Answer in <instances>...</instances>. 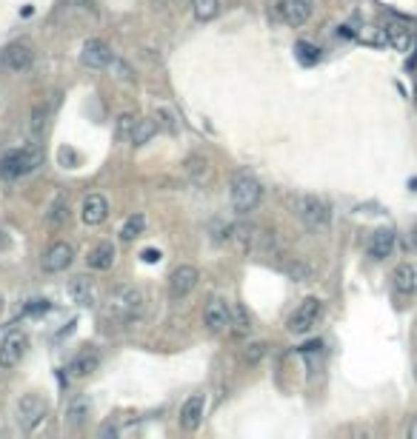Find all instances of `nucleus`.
<instances>
[{
	"instance_id": "nucleus-25",
	"label": "nucleus",
	"mask_w": 417,
	"mask_h": 439,
	"mask_svg": "<svg viewBox=\"0 0 417 439\" xmlns=\"http://www.w3.org/2000/svg\"><path fill=\"white\" fill-rule=\"evenodd\" d=\"M191 15L200 23H208L221 15V0H191Z\"/></svg>"
},
{
	"instance_id": "nucleus-11",
	"label": "nucleus",
	"mask_w": 417,
	"mask_h": 439,
	"mask_svg": "<svg viewBox=\"0 0 417 439\" xmlns=\"http://www.w3.org/2000/svg\"><path fill=\"white\" fill-rule=\"evenodd\" d=\"M43 416H46V402L38 394L21 396V402H18V425L23 430H35L43 422Z\"/></svg>"
},
{
	"instance_id": "nucleus-16",
	"label": "nucleus",
	"mask_w": 417,
	"mask_h": 439,
	"mask_svg": "<svg viewBox=\"0 0 417 439\" xmlns=\"http://www.w3.org/2000/svg\"><path fill=\"white\" fill-rule=\"evenodd\" d=\"M394 291L403 297H414L417 294V263H400L391 274Z\"/></svg>"
},
{
	"instance_id": "nucleus-10",
	"label": "nucleus",
	"mask_w": 417,
	"mask_h": 439,
	"mask_svg": "<svg viewBox=\"0 0 417 439\" xmlns=\"http://www.w3.org/2000/svg\"><path fill=\"white\" fill-rule=\"evenodd\" d=\"M200 283V271L194 266H177L169 277V297L177 303V300H186Z\"/></svg>"
},
{
	"instance_id": "nucleus-36",
	"label": "nucleus",
	"mask_w": 417,
	"mask_h": 439,
	"mask_svg": "<svg viewBox=\"0 0 417 439\" xmlns=\"http://www.w3.org/2000/svg\"><path fill=\"white\" fill-rule=\"evenodd\" d=\"M106 69H109V72H112V77H115V80H120V83H132V80H134V72H132V69H129V63H123L120 58H112V63H109Z\"/></svg>"
},
{
	"instance_id": "nucleus-8",
	"label": "nucleus",
	"mask_w": 417,
	"mask_h": 439,
	"mask_svg": "<svg viewBox=\"0 0 417 439\" xmlns=\"http://www.w3.org/2000/svg\"><path fill=\"white\" fill-rule=\"evenodd\" d=\"M203 323H206V328L212 334L229 331V325H232V305L226 300H221V297H212L203 305Z\"/></svg>"
},
{
	"instance_id": "nucleus-21",
	"label": "nucleus",
	"mask_w": 417,
	"mask_h": 439,
	"mask_svg": "<svg viewBox=\"0 0 417 439\" xmlns=\"http://www.w3.org/2000/svg\"><path fill=\"white\" fill-rule=\"evenodd\" d=\"M383 29H386V46H391L394 52H408V49H411L414 35H411V29H408L406 23L391 21V23H386Z\"/></svg>"
},
{
	"instance_id": "nucleus-14",
	"label": "nucleus",
	"mask_w": 417,
	"mask_h": 439,
	"mask_svg": "<svg viewBox=\"0 0 417 439\" xmlns=\"http://www.w3.org/2000/svg\"><path fill=\"white\" fill-rule=\"evenodd\" d=\"M106 217H109V200L103 194L83 197V202H80V220H83V226L95 229V226L106 223Z\"/></svg>"
},
{
	"instance_id": "nucleus-1",
	"label": "nucleus",
	"mask_w": 417,
	"mask_h": 439,
	"mask_svg": "<svg viewBox=\"0 0 417 439\" xmlns=\"http://www.w3.org/2000/svg\"><path fill=\"white\" fill-rule=\"evenodd\" d=\"M146 308V294L143 288L137 286H117L109 300H106V308H103V317L109 323H132L143 314Z\"/></svg>"
},
{
	"instance_id": "nucleus-34",
	"label": "nucleus",
	"mask_w": 417,
	"mask_h": 439,
	"mask_svg": "<svg viewBox=\"0 0 417 439\" xmlns=\"http://www.w3.org/2000/svg\"><path fill=\"white\" fill-rule=\"evenodd\" d=\"M152 117H154L157 129H163L166 134H177V120H174V114H171L169 109H154Z\"/></svg>"
},
{
	"instance_id": "nucleus-15",
	"label": "nucleus",
	"mask_w": 417,
	"mask_h": 439,
	"mask_svg": "<svg viewBox=\"0 0 417 439\" xmlns=\"http://www.w3.org/2000/svg\"><path fill=\"white\" fill-rule=\"evenodd\" d=\"M32 63H35V52H32L29 43H12V46L4 52V66H6L9 72H15V75L29 72Z\"/></svg>"
},
{
	"instance_id": "nucleus-17",
	"label": "nucleus",
	"mask_w": 417,
	"mask_h": 439,
	"mask_svg": "<svg viewBox=\"0 0 417 439\" xmlns=\"http://www.w3.org/2000/svg\"><path fill=\"white\" fill-rule=\"evenodd\" d=\"M280 18L289 26H303L312 18V0H280Z\"/></svg>"
},
{
	"instance_id": "nucleus-20",
	"label": "nucleus",
	"mask_w": 417,
	"mask_h": 439,
	"mask_svg": "<svg viewBox=\"0 0 417 439\" xmlns=\"http://www.w3.org/2000/svg\"><path fill=\"white\" fill-rule=\"evenodd\" d=\"M89 413H92V402H89L86 396H75V399H69V405H66L63 422H66V428L80 430V428L89 422Z\"/></svg>"
},
{
	"instance_id": "nucleus-44",
	"label": "nucleus",
	"mask_w": 417,
	"mask_h": 439,
	"mask_svg": "<svg viewBox=\"0 0 417 439\" xmlns=\"http://www.w3.org/2000/svg\"><path fill=\"white\" fill-rule=\"evenodd\" d=\"M414 103H417V80H414Z\"/></svg>"
},
{
	"instance_id": "nucleus-24",
	"label": "nucleus",
	"mask_w": 417,
	"mask_h": 439,
	"mask_svg": "<svg viewBox=\"0 0 417 439\" xmlns=\"http://www.w3.org/2000/svg\"><path fill=\"white\" fill-rule=\"evenodd\" d=\"M115 260H117V249H115L112 243H97V246L89 251L86 266H89L92 271H109V269L115 266Z\"/></svg>"
},
{
	"instance_id": "nucleus-42",
	"label": "nucleus",
	"mask_w": 417,
	"mask_h": 439,
	"mask_svg": "<svg viewBox=\"0 0 417 439\" xmlns=\"http://www.w3.org/2000/svg\"><path fill=\"white\" fill-rule=\"evenodd\" d=\"M66 4H78V6H83V4H92V0H66Z\"/></svg>"
},
{
	"instance_id": "nucleus-30",
	"label": "nucleus",
	"mask_w": 417,
	"mask_h": 439,
	"mask_svg": "<svg viewBox=\"0 0 417 439\" xmlns=\"http://www.w3.org/2000/svg\"><path fill=\"white\" fill-rule=\"evenodd\" d=\"M354 40H360L366 46H386V29H380V26H357L354 29Z\"/></svg>"
},
{
	"instance_id": "nucleus-12",
	"label": "nucleus",
	"mask_w": 417,
	"mask_h": 439,
	"mask_svg": "<svg viewBox=\"0 0 417 439\" xmlns=\"http://www.w3.org/2000/svg\"><path fill=\"white\" fill-rule=\"evenodd\" d=\"M112 58H115V55H112L109 43L100 40V38L86 40L83 49H80V66H86V69H106V66L112 63Z\"/></svg>"
},
{
	"instance_id": "nucleus-22",
	"label": "nucleus",
	"mask_w": 417,
	"mask_h": 439,
	"mask_svg": "<svg viewBox=\"0 0 417 439\" xmlns=\"http://www.w3.org/2000/svg\"><path fill=\"white\" fill-rule=\"evenodd\" d=\"M97 365H100V354L95 351V348H83L72 362H69V376H75V379H83V376H89L92 371H97Z\"/></svg>"
},
{
	"instance_id": "nucleus-13",
	"label": "nucleus",
	"mask_w": 417,
	"mask_h": 439,
	"mask_svg": "<svg viewBox=\"0 0 417 439\" xmlns=\"http://www.w3.org/2000/svg\"><path fill=\"white\" fill-rule=\"evenodd\" d=\"M203 416H206V394H191L183 405H180V428L183 430H197L203 425Z\"/></svg>"
},
{
	"instance_id": "nucleus-33",
	"label": "nucleus",
	"mask_w": 417,
	"mask_h": 439,
	"mask_svg": "<svg viewBox=\"0 0 417 439\" xmlns=\"http://www.w3.org/2000/svg\"><path fill=\"white\" fill-rule=\"evenodd\" d=\"M295 55H297V60H300L303 66H315V63L320 60V49H317V46H312L309 40H297Z\"/></svg>"
},
{
	"instance_id": "nucleus-43",
	"label": "nucleus",
	"mask_w": 417,
	"mask_h": 439,
	"mask_svg": "<svg viewBox=\"0 0 417 439\" xmlns=\"http://www.w3.org/2000/svg\"><path fill=\"white\" fill-rule=\"evenodd\" d=\"M411 243H414V246H417V229H414V234H411Z\"/></svg>"
},
{
	"instance_id": "nucleus-9",
	"label": "nucleus",
	"mask_w": 417,
	"mask_h": 439,
	"mask_svg": "<svg viewBox=\"0 0 417 439\" xmlns=\"http://www.w3.org/2000/svg\"><path fill=\"white\" fill-rule=\"evenodd\" d=\"M72 263H75V246H72V243H66V240L52 243V246L46 249L43 260H41V266H43V271H46V274H63Z\"/></svg>"
},
{
	"instance_id": "nucleus-6",
	"label": "nucleus",
	"mask_w": 417,
	"mask_h": 439,
	"mask_svg": "<svg viewBox=\"0 0 417 439\" xmlns=\"http://www.w3.org/2000/svg\"><path fill=\"white\" fill-rule=\"evenodd\" d=\"M320 317H323V300L306 297V300L292 311V317L286 320V331L295 334V337H303V334H309V331L320 323Z\"/></svg>"
},
{
	"instance_id": "nucleus-23",
	"label": "nucleus",
	"mask_w": 417,
	"mask_h": 439,
	"mask_svg": "<svg viewBox=\"0 0 417 439\" xmlns=\"http://www.w3.org/2000/svg\"><path fill=\"white\" fill-rule=\"evenodd\" d=\"M183 174L191 185H206L208 177H212V168H208V160L200 157V154H189L186 163H183Z\"/></svg>"
},
{
	"instance_id": "nucleus-3",
	"label": "nucleus",
	"mask_w": 417,
	"mask_h": 439,
	"mask_svg": "<svg viewBox=\"0 0 417 439\" xmlns=\"http://www.w3.org/2000/svg\"><path fill=\"white\" fill-rule=\"evenodd\" d=\"M292 211L297 214V220L309 229V232H329L332 226V208L323 197H315V194H297L292 197Z\"/></svg>"
},
{
	"instance_id": "nucleus-4",
	"label": "nucleus",
	"mask_w": 417,
	"mask_h": 439,
	"mask_svg": "<svg viewBox=\"0 0 417 439\" xmlns=\"http://www.w3.org/2000/svg\"><path fill=\"white\" fill-rule=\"evenodd\" d=\"M260 197H263V185H260V180H258L255 174H249V171H238V174L232 177L229 200H232V208H235L238 214H249V211H255L258 202H260Z\"/></svg>"
},
{
	"instance_id": "nucleus-18",
	"label": "nucleus",
	"mask_w": 417,
	"mask_h": 439,
	"mask_svg": "<svg viewBox=\"0 0 417 439\" xmlns=\"http://www.w3.org/2000/svg\"><path fill=\"white\" fill-rule=\"evenodd\" d=\"M394 246H397L394 232L391 229H377L371 234V240H369V257L371 260H386V257H391Z\"/></svg>"
},
{
	"instance_id": "nucleus-27",
	"label": "nucleus",
	"mask_w": 417,
	"mask_h": 439,
	"mask_svg": "<svg viewBox=\"0 0 417 439\" xmlns=\"http://www.w3.org/2000/svg\"><path fill=\"white\" fill-rule=\"evenodd\" d=\"M160 129H157V123H154V117H137V126H134V131H132V146H146L154 134H157Z\"/></svg>"
},
{
	"instance_id": "nucleus-19",
	"label": "nucleus",
	"mask_w": 417,
	"mask_h": 439,
	"mask_svg": "<svg viewBox=\"0 0 417 439\" xmlns=\"http://www.w3.org/2000/svg\"><path fill=\"white\" fill-rule=\"evenodd\" d=\"M69 297H72L75 305H80V308H92V305L97 303L95 283H92L89 277H75V280L69 283Z\"/></svg>"
},
{
	"instance_id": "nucleus-38",
	"label": "nucleus",
	"mask_w": 417,
	"mask_h": 439,
	"mask_svg": "<svg viewBox=\"0 0 417 439\" xmlns=\"http://www.w3.org/2000/svg\"><path fill=\"white\" fill-rule=\"evenodd\" d=\"M23 311H26V314H46V311H49V300H32Z\"/></svg>"
},
{
	"instance_id": "nucleus-7",
	"label": "nucleus",
	"mask_w": 417,
	"mask_h": 439,
	"mask_svg": "<svg viewBox=\"0 0 417 439\" xmlns=\"http://www.w3.org/2000/svg\"><path fill=\"white\" fill-rule=\"evenodd\" d=\"M26 348H29V337L23 331H9L0 340V368L9 371L15 365H21V359L26 357Z\"/></svg>"
},
{
	"instance_id": "nucleus-37",
	"label": "nucleus",
	"mask_w": 417,
	"mask_h": 439,
	"mask_svg": "<svg viewBox=\"0 0 417 439\" xmlns=\"http://www.w3.org/2000/svg\"><path fill=\"white\" fill-rule=\"evenodd\" d=\"M266 348H269L266 342H252V345L243 351V359H246L249 365H255V362H260V359L266 357Z\"/></svg>"
},
{
	"instance_id": "nucleus-40",
	"label": "nucleus",
	"mask_w": 417,
	"mask_h": 439,
	"mask_svg": "<svg viewBox=\"0 0 417 439\" xmlns=\"http://www.w3.org/2000/svg\"><path fill=\"white\" fill-rule=\"evenodd\" d=\"M140 257H143V263H160V257H163V254H160L157 249H143V254H140Z\"/></svg>"
},
{
	"instance_id": "nucleus-2",
	"label": "nucleus",
	"mask_w": 417,
	"mask_h": 439,
	"mask_svg": "<svg viewBox=\"0 0 417 439\" xmlns=\"http://www.w3.org/2000/svg\"><path fill=\"white\" fill-rule=\"evenodd\" d=\"M229 237L232 243L243 251V254H255V257H280L278 251V243H275V234L255 226V223H238L229 229Z\"/></svg>"
},
{
	"instance_id": "nucleus-32",
	"label": "nucleus",
	"mask_w": 417,
	"mask_h": 439,
	"mask_svg": "<svg viewBox=\"0 0 417 439\" xmlns=\"http://www.w3.org/2000/svg\"><path fill=\"white\" fill-rule=\"evenodd\" d=\"M52 109H55V100H49L46 106H43V103H38V106L32 109V123H29V129H32V134H35V137L46 129V123H49V117H52Z\"/></svg>"
},
{
	"instance_id": "nucleus-41",
	"label": "nucleus",
	"mask_w": 417,
	"mask_h": 439,
	"mask_svg": "<svg viewBox=\"0 0 417 439\" xmlns=\"http://www.w3.org/2000/svg\"><path fill=\"white\" fill-rule=\"evenodd\" d=\"M406 436H408V439H417V416L408 422V428H406Z\"/></svg>"
},
{
	"instance_id": "nucleus-35",
	"label": "nucleus",
	"mask_w": 417,
	"mask_h": 439,
	"mask_svg": "<svg viewBox=\"0 0 417 439\" xmlns=\"http://www.w3.org/2000/svg\"><path fill=\"white\" fill-rule=\"evenodd\" d=\"M134 126H137V114H132V112L120 114V117H117V129H115L117 140H132V131H134Z\"/></svg>"
},
{
	"instance_id": "nucleus-39",
	"label": "nucleus",
	"mask_w": 417,
	"mask_h": 439,
	"mask_svg": "<svg viewBox=\"0 0 417 439\" xmlns=\"http://www.w3.org/2000/svg\"><path fill=\"white\" fill-rule=\"evenodd\" d=\"M97 436H100V439L117 436V425H115V422H103V425H100V430H97Z\"/></svg>"
},
{
	"instance_id": "nucleus-5",
	"label": "nucleus",
	"mask_w": 417,
	"mask_h": 439,
	"mask_svg": "<svg viewBox=\"0 0 417 439\" xmlns=\"http://www.w3.org/2000/svg\"><path fill=\"white\" fill-rule=\"evenodd\" d=\"M41 163H43V154H41L38 146L9 151V154H4V160H0V177L4 180H21V177L32 174Z\"/></svg>"
},
{
	"instance_id": "nucleus-31",
	"label": "nucleus",
	"mask_w": 417,
	"mask_h": 439,
	"mask_svg": "<svg viewBox=\"0 0 417 439\" xmlns=\"http://www.w3.org/2000/svg\"><path fill=\"white\" fill-rule=\"evenodd\" d=\"M280 269H283L292 280H297V283H303V280L312 277V266H306L303 260H295V257H283V254H280Z\"/></svg>"
},
{
	"instance_id": "nucleus-26",
	"label": "nucleus",
	"mask_w": 417,
	"mask_h": 439,
	"mask_svg": "<svg viewBox=\"0 0 417 439\" xmlns=\"http://www.w3.org/2000/svg\"><path fill=\"white\" fill-rule=\"evenodd\" d=\"M143 229H146V217H143L140 211H134V214H129V217L123 220V226H120V240H123V243H132L134 237L143 234Z\"/></svg>"
},
{
	"instance_id": "nucleus-29",
	"label": "nucleus",
	"mask_w": 417,
	"mask_h": 439,
	"mask_svg": "<svg viewBox=\"0 0 417 439\" xmlns=\"http://www.w3.org/2000/svg\"><path fill=\"white\" fill-rule=\"evenodd\" d=\"M46 223L52 229H60L63 223H69V202H66V197H55V202L46 211Z\"/></svg>"
},
{
	"instance_id": "nucleus-28",
	"label": "nucleus",
	"mask_w": 417,
	"mask_h": 439,
	"mask_svg": "<svg viewBox=\"0 0 417 439\" xmlns=\"http://www.w3.org/2000/svg\"><path fill=\"white\" fill-rule=\"evenodd\" d=\"M229 331L235 337H249V331H252V317L241 303H232V325H229Z\"/></svg>"
}]
</instances>
